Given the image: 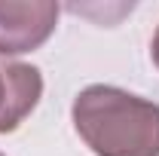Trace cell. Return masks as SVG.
I'll list each match as a JSON object with an SVG mask.
<instances>
[{"label": "cell", "instance_id": "6da1fadb", "mask_svg": "<svg viewBox=\"0 0 159 156\" xmlns=\"http://www.w3.org/2000/svg\"><path fill=\"white\" fill-rule=\"evenodd\" d=\"M74 129L95 156H159V104L92 83L70 104Z\"/></svg>", "mask_w": 159, "mask_h": 156}, {"label": "cell", "instance_id": "7a4b0ae2", "mask_svg": "<svg viewBox=\"0 0 159 156\" xmlns=\"http://www.w3.org/2000/svg\"><path fill=\"white\" fill-rule=\"evenodd\" d=\"M58 25L52 0H0V55H25L40 49Z\"/></svg>", "mask_w": 159, "mask_h": 156}, {"label": "cell", "instance_id": "3957f363", "mask_svg": "<svg viewBox=\"0 0 159 156\" xmlns=\"http://www.w3.org/2000/svg\"><path fill=\"white\" fill-rule=\"evenodd\" d=\"M43 98V74L25 61H0V135L16 132Z\"/></svg>", "mask_w": 159, "mask_h": 156}, {"label": "cell", "instance_id": "277c9868", "mask_svg": "<svg viewBox=\"0 0 159 156\" xmlns=\"http://www.w3.org/2000/svg\"><path fill=\"white\" fill-rule=\"evenodd\" d=\"M150 55H153V64L159 67V31L153 34V43H150Z\"/></svg>", "mask_w": 159, "mask_h": 156}, {"label": "cell", "instance_id": "5b68a950", "mask_svg": "<svg viewBox=\"0 0 159 156\" xmlns=\"http://www.w3.org/2000/svg\"><path fill=\"white\" fill-rule=\"evenodd\" d=\"M0 156H3V153H0Z\"/></svg>", "mask_w": 159, "mask_h": 156}]
</instances>
